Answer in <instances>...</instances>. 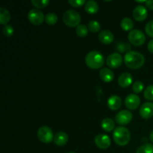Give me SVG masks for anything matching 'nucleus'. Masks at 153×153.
Instances as JSON below:
<instances>
[{
	"mask_svg": "<svg viewBox=\"0 0 153 153\" xmlns=\"http://www.w3.org/2000/svg\"><path fill=\"white\" fill-rule=\"evenodd\" d=\"M124 62L127 67L132 70H136L140 68L144 64L145 58L140 52L130 51L124 56Z\"/></svg>",
	"mask_w": 153,
	"mask_h": 153,
	"instance_id": "obj_1",
	"label": "nucleus"
},
{
	"mask_svg": "<svg viewBox=\"0 0 153 153\" xmlns=\"http://www.w3.org/2000/svg\"><path fill=\"white\" fill-rule=\"evenodd\" d=\"M85 63L88 67L94 70L101 68L105 63L102 54L97 51H91L85 57Z\"/></svg>",
	"mask_w": 153,
	"mask_h": 153,
	"instance_id": "obj_2",
	"label": "nucleus"
},
{
	"mask_svg": "<svg viewBox=\"0 0 153 153\" xmlns=\"http://www.w3.org/2000/svg\"><path fill=\"white\" fill-rule=\"evenodd\" d=\"M113 138L116 144L123 146L128 144L131 139V134L128 128L123 126H118L113 133Z\"/></svg>",
	"mask_w": 153,
	"mask_h": 153,
	"instance_id": "obj_3",
	"label": "nucleus"
},
{
	"mask_svg": "<svg viewBox=\"0 0 153 153\" xmlns=\"http://www.w3.org/2000/svg\"><path fill=\"white\" fill-rule=\"evenodd\" d=\"M63 21L67 26L76 27L79 25L81 22V16L76 10H68L63 15Z\"/></svg>",
	"mask_w": 153,
	"mask_h": 153,
	"instance_id": "obj_4",
	"label": "nucleus"
},
{
	"mask_svg": "<svg viewBox=\"0 0 153 153\" xmlns=\"http://www.w3.org/2000/svg\"><path fill=\"white\" fill-rule=\"evenodd\" d=\"M128 38L130 43L136 46L143 45L146 40V37H145V34H143V32L137 29H134L130 31Z\"/></svg>",
	"mask_w": 153,
	"mask_h": 153,
	"instance_id": "obj_5",
	"label": "nucleus"
},
{
	"mask_svg": "<svg viewBox=\"0 0 153 153\" xmlns=\"http://www.w3.org/2000/svg\"><path fill=\"white\" fill-rule=\"evenodd\" d=\"M37 137L43 143H49L54 140L53 131L49 127L42 126L37 131Z\"/></svg>",
	"mask_w": 153,
	"mask_h": 153,
	"instance_id": "obj_6",
	"label": "nucleus"
},
{
	"mask_svg": "<svg viewBox=\"0 0 153 153\" xmlns=\"http://www.w3.org/2000/svg\"><path fill=\"white\" fill-rule=\"evenodd\" d=\"M28 19L31 23L33 25H39L42 24L45 19V16L43 13L38 9H32L28 12Z\"/></svg>",
	"mask_w": 153,
	"mask_h": 153,
	"instance_id": "obj_7",
	"label": "nucleus"
},
{
	"mask_svg": "<svg viewBox=\"0 0 153 153\" xmlns=\"http://www.w3.org/2000/svg\"><path fill=\"white\" fill-rule=\"evenodd\" d=\"M115 120L119 125H127L132 120V114L129 111L123 110L117 114Z\"/></svg>",
	"mask_w": 153,
	"mask_h": 153,
	"instance_id": "obj_8",
	"label": "nucleus"
},
{
	"mask_svg": "<svg viewBox=\"0 0 153 153\" xmlns=\"http://www.w3.org/2000/svg\"><path fill=\"white\" fill-rule=\"evenodd\" d=\"M106 63H107V65L111 68H118L122 65L123 58L120 54L112 53L108 56Z\"/></svg>",
	"mask_w": 153,
	"mask_h": 153,
	"instance_id": "obj_9",
	"label": "nucleus"
},
{
	"mask_svg": "<svg viewBox=\"0 0 153 153\" xmlns=\"http://www.w3.org/2000/svg\"><path fill=\"white\" fill-rule=\"evenodd\" d=\"M140 102V98L136 94H129L127 96L125 100L126 107L128 108L130 110H135L139 106Z\"/></svg>",
	"mask_w": 153,
	"mask_h": 153,
	"instance_id": "obj_10",
	"label": "nucleus"
},
{
	"mask_svg": "<svg viewBox=\"0 0 153 153\" xmlns=\"http://www.w3.org/2000/svg\"><path fill=\"white\" fill-rule=\"evenodd\" d=\"M140 117L143 119H149L153 116V103L148 102L143 103L139 111Z\"/></svg>",
	"mask_w": 153,
	"mask_h": 153,
	"instance_id": "obj_11",
	"label": "nucleus"
},
{
	"mask_svg": "<svg viewBox=\"0 0 153 153\" xmlns=\"http://www.w3.org/2000/svg\"><path fill=\"white\" fill-rule=\"evenodd\" d=\"M96 146L102 149H106L110 146L111 139L105 134H99L95 137Z\"/></svg>",
	"mask_w": 153,
	"mask_h": 153,
	"instance_id": "obj_12",
	"label": "nucleus"
},
{
	"mask_svg": "<svg viewBox=\"0 0 153 153\" xmlns=\"http://www.w3.org/2000/svg\"><path fill=\"white\" fill-rule=\"evenodd\" d=\"M147 10L146 7L143 5H138L133 10V16L134 19L138 22H142L145 20L147 17Z\"/></svg>",
	"mask_w": 153,
	"mask_h": 153,
	"instance_id": "obj_13",
	"label": "nucleus"
},
{
	"mask_svg": "<svg viewBox=\"0 0 153 153\" xmlns=\"http://www.w3.org/2000/svg\"><path fill=\"white\" fill-rule=\"evenodd\" d=\"M118 84L122 88H128L132 84V76L128 73H123L118 78Z\"/></svg>",
	"mask_w": 153,
	"mask_h": 153,
	"instance_id": "obj_14",
	"label": "nucleus"
},
{
	"mask_svg": "<svg viewBox=\"0 0 153 153\" xmlns=\"http://www.w3.org/2000/svg\"><path fill=\"white\" fill-rule=\"evenodd\" d=\"M99 40L104 44H111L114 40V34L108 30H103L99 34Z\"/></svg>",
	"mask_w": 153,
	"mask_h": 153,
	"instance_id": "obj_15",
	"label": "nucleus"
},
{
	"mask_svg": "<svg viewBox=\"0 0 153 153\" xmlns=\"http://www.w3.org/2000/svg\"><path fill=\"white\" fill-rule=\"evenodd\" d=\"M122 105V100L118 96L113 95L108 100V106L111 110L116 111Z\"/></svg>",
	"mask_w": 153,
	"mask_h": 153,
	"instance_id": "obj_16",
	"label": "nucleus"
},
{
	"mask_svg": "<svg viewBox=\"0 0 153 153\" xmlns=\"http://www.w3.org/2000/svg\"><path fill=\"white\" fill-rule=\"evenodd\" d=\"M67 141H68V135L63 131L57 133L54 137V143L57 146H64L67 144Z\"/></svg>",
	"mask_w": 153,
	"mask_h": 153,
	"instance_id": "obj_17",
	"label": "nucleus"
},
{
	"mask_svg": "<svg viewBox=\"0 0 153 153\" xmlns=\"http://www.w3.org/2000/svg\"><path fill=\"white\" fill-rule=\"evenodd\" d=\"M100 76L102 80L105 82H111L114 78V75L112 70L108 68H103L100 70Z\"/></svg>",
	"mask_w": 153,
	"mask_h": 153,
	"instance_id": "obj_18",
	"label": "nucleus"
},
{
	"mask_svg": "<svg viewBox=\"0 0 153 153\" xmlns=\"http://www.w3.org/2000/svg\"><path fill=\"white\" fill-rule=\"evenodd\" d=\"M85 9L87 11V13H90V14L97 13L99 10L98 3L97 1H94V0H89L85 4Z\"/></svg>",
	"mask_w": 153,
	"mask_h": 153,
	"instance_id": "obj_19",
	"label": "nucleus"
},
{
	"mask_svg": "<svg viewBox=\"0 0 153 153\" xmlns=\"http://www.w3.org/2000/svg\"><path fill=\"white\" fill-rule=\"evenodd\" d=\"M101 126L105 131L110 132L115 127L114 121L111 119V118H105V119L102 120V121Z\"/></svg>",
	"mask_w": 153,
	"mask_h": 153,
	"instance_id": "obj_20",
	"label": "nucleus"
},
{
	"mask_svg": "<svg viewBox=\"0 0 153 153\" xmlns=\"http://www.w3.org/2000/svg\"><path fill=\"white\" fill-rule=\"evenodd\" d=\"M10 19V14L8 10L4 7H0V23L6 25Z\"/></svg>",
	"mask_w": 153,
	"mask_h": 153,
	"instance_id": "obj_21",
	"label": "nucleus"
},
{
	"mask_svg": "<svg viewBox=\"0 0 153 153\" xmlns=\"http://www.w3.org/2000/svg\"><path fill=\"white\" fill-rule=\"evenodd\" d=\"M120 26L126 31H132V28L134 27V22L129 17H125L121 20Z\"/></svg>",
	"mask_w": 153,
	"mask_h": 153,
	"instance_id": "obj_22",
	"label": "nucleus"
},
{
	"mask_svg": "<svg viewBox=\"0 0 153 153\" xmlns=\"http://www.w3.org/2000/svg\"><path fill=\"white\" fill-rule=\"evenodd\" d=\"M136 153H153V145L151 143H145L137 149Z\"/></svg>",
	"mask_w": 153,
	"mask_h": 153,
	"instance_id": "obj_23",
	"label": "nucleus"
},
{
	"mask_svg": "<svg viewBox=\"0 0 153 153\" xmlns=\"http://www.w3.org/2000/svg\"><path fill=\"white\" fill-rule=\"evenodd\" d=\"M76 34L80 37H85L88 34V28L85 25H79L76 27Z\"/></svg>",
	"mask_w": 153,
	"mask_h": 153,
	"instance_id": "obj_24",
	"label": "nucleus"
},
{
	"mask_svg": "<svg viewBox=\"0 0 153 153\" xmlns=\"http://www.w3.org/2000/svg\"><path fill=\"white\" fill-rule=\"evenodd\" d=\"M45 21L49 25H53L58 22V16L55 13H49L45 16Z\"/></svg>",
	"mask_w": 153,
	"mask_h": 153,
	"instance_id": "obj_25",
	"label": "nucleus"
},
{
	"mask_svg": "<svg viewBox=\"0 0 153 153\" xmlns=\"http://www.w3.org/2000/svg\"><path fill=\"white\" fill-rule=\"evenodd\" d=\"M116 49L118 52H130V49H131V46L128 43H124V42H119V43L117 44Z\"/></svg>",
	"mask_w": 153,
	"mask_h": 153,
	"instance_id": "obj_26",
	"label": "nucleus"
},
{
	"mask_svg": "<svg viewBox=\"0 0 153 153\" xmlns=\"http://www.w3.org/2000/svg\"><path fill=\"white\" fill-rule=\"evenodd\" d=\"M33 5L37 8H44L49 4V0H31Z\"/></svg>",
	"mask_w": 153,
	"mask_h": 153,
	"instance_id": "obj_27",
	"label": "nucleus"
},
{
	"mask_svg": "<svg viewBox=\"0 0 153 153\" xmlns=\"http://www.w3.org/2000/svg\"><path fill=\"white\" fill-rule=\"evenodd\" d=\"M88 30H90L91 32L95 33V32H98V31L100 30V28H101V27H100V23H99L97 21L93 20V21H91V22L88 23Z\"/></svg>",
	"mask_w": 153,
	"mask_h": 153,
	"instance_id": "obj_28",
	"label": "nucleus"
},
{
	"mask_svg": "<svg viewBox=\"0 0 153 153\" xmlns=\"http://www.w3.org/2000/svg\"><path fill=\"white\" fill-rule=\"evenodd\" d=\"M143 96L146 100L149 101H152L153 100V85H149L146 89L144 90L143 92Z\"/></svg>",
	"mask_w": 153,
	"mask_h": 153,
	"instance_id": "obj_29",
	"label": "nucleus"
},
{
	"mask_svg": "<svg viewBox=\"0 0 153 153\" xmlns=\"http://www.w3.org/2000/svg\"><path fill=\"white\" fill-rule=\"evenodd\" d=\"M143 83L140 81L135 82L132 85V91L136 94H139L143 90Z\"/></svg>",
	"mask_w": 153,
	"mask_h": 153,
	"instance_id": "obj_30",
	"label": "nucleus"
},
{
	"mask_svg": "<svg viewBox=\"0 0 153 153\" xmlns=\"http://www.w3.org/2000/svg\"><path fill=\"white\" fill-rule=\"evenodd\" d=\"M3 34L6 37H10L13 35V28L10 25H4L3 28Z\"/></svg>",
	"mask_w": 153,
	"mask_h": 153,
	"instance_id": "obj_31",
	"label": "nucleus"
},
{
	"mask_svg": "<svg viewBox=\"0 0 153 153\" xmlns=\"http://www.w3.org/2000/svg\"><path fill=\"white\" fill-rule=\"evenodd\" d=\"M145 31L149 37H153V20L149 21L145 26Z\"/></svg>",
	"mask_w": 153,
	"mask_h": 153,
	"instance_id": "obj_32",
	"label": "nucleus"
},
{
	"mask_svg": "<svg viewBox=\"0 0 153 153\" xmlns=\"http://www.w3.org/2000/svg\"><path fill=\"white\" fill-rule=\"evenodd\" d=\"M85 3V0H69V4L75 7H82Z\"/></svg>",
	"mask_w": 153,
	"mask_h": 153,
	"instance_id": "obj_33",
	"label": "nucleus"
},
{
	"mask_svg": "<svg viewBox=\"0 0 153 153\" xmlns=\"http://www.w3.org/2000/svg\"><path fill=\"white\" fill-rule=\"evenodd\" d=\"M146 6L150 10H153V0H149L146 1Z\"/></svg>",
	"mask_w": 153,
	"mask_h": 153,
	"instance_id": "obj_34",
	"label": "nucleus"
},
{
	"mask_svg": "<svg viewBox=\"0 0 153 153\" xmlns=\"http://www.w3.org/2000/svg\"><path fill=\"white\" fill-rule=\"evenodd\" d=\"M148 50L151 52V53H153V40H151L148 43Z\"/></svg>",
	"mask_w": 153,
	"mask_h": 153,
	"instance_id": "obj_35",
	"label": "nucleus"
},
{
	"mask_svg": "<svg viewBox=\"0 0 153 153\" xmlns=\"http://www.w3.org/2000/svg\"><path fill=\"white\" fill-rule=\"evenodd\" d=\"M149 140H150V141L153 143V130L152 131H151L150 134H149Z\"/></svg>",
	"mask_w": 153,
	"mask_h": 153,
	"instance_id": "obj_36",
	"label": "nucleus"
},
{
	"mask_svg": "<svg viewBox=\"0 0 153 153\" xmlns=\"http://www.w3.org/2000/svg\"><path fill=\"white\" fill-rule=\"evenodd\" d=\"M68 153H75V152H68Z\"/></svg>",
	"mask_w": 153,
	"mask_h": 153,
	"instance_id": "obj_37",
	"label": "nucleus"
}]
</instances>
